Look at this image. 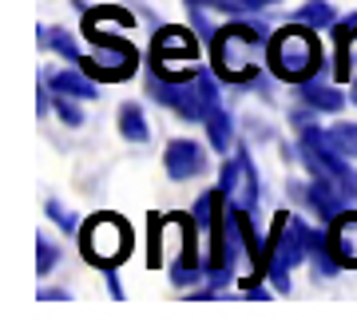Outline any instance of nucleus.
Here are the masks:
<instances>
[{
	"label": "nucleus",
	"mask_w": 357,
	"mask_h": 333,
	"mask_svg": "<svg viewBox=\"0 0 357 333\" xmlns=\"http://www.w3.org/2000/svg\"><path fill=\"white\" fill-rule=\"evenodd\" d=\"M318 28H282L278 36L270 40L266 48V64L278 79H290V84H302V79L318 76L321 68V48H318Z\"/></svg>",
	"instance_id": "1"
},
{
	"label": "nucleus",
	"mask_w": 357,
	"mask_h": 333,
	"mask_svg": "<svg viewBox=\"0 0 357 333\" xmlns=\"http://www.w3.org/2000/svg\"><path fill=\"white\" fill-rule=\"evenodd\" d=\"M262 40H266V24H230L218 28L215 44V64L222 79H246L255 76V60L262 56Z\"/></svg>",
	"instance_id": "2"
},
{
	"label": "nucleus",
	"mask_w": 357,
	"mask_h": 333,
	"mask_svg": "<svg viewBox=\"0 0 357 333\" xmlns=\"http://www.w3.org/2000/svg\"><path fill=\"white\" fill-rule=\"evenodd\" d=\"M278 234L270 238V258H266V274L270 282H274V290L278 294H286L290 290V266H298L302 258L310 254V226L302 222V218H290V215H278Z\"/></svg>",
	"instance_id": "3"
},
{
	"label": "nucleus",
	"mask_w": 357,
	"mask_h": 333,
	"mask_svg": "<svg viewBox=\"0 0 357 333\" xmlns=\"http://www.w3.org/2000/svg\"><path fill=\"white\" fill-rule=\"evenodd\" d=\"M131 250V231H128V222L123 218H115V215H96L84 226V254L96 262V266H115L119 258Z\"/></svg>",
	"instance_id": "4"
},
{
	"label": "nucleus",
	"mask_w": 357,
	"mask_h": 333,
	"mask_svg": "<svg viewBox=\"0 0 357 333\" xmlns=\"http://www.w3.org/2000/svg\"><path fill=\"white\" fill-rule=\"evenodd\" d=\"M218 191L227 194V203L234 206V210H255V203H258V171H255V163H250V151H246V147H238V155L222 163Z\"/></svg>",
	"instance_id": "5"
},
{
	"label": "nucleus",
	"mask_w": 357,
	"mask_h": 333,
	"mask_svg": "<svg viewBox=\"0 0 357 333\" xmlns=\"http://www.w3.org/2000/svg\"><path fill=\"white\" fill-rule=\"evenodd\" d=\"M135 48H131L128 40H103L100 52L96 56H84L79 64L88 72L91 79H128L135 72Z\"/></svg>",
	"instance_id": "6"
},
{
	"label": "nucleus",
	"mask_w": 357,
	"mask_h": 333,
	"mask_svg": "<svg viewBox=\"0 0 357 333\" xmlns=\"http://www.w3.org/2000/svg\"><path fill=\"white\" fill-rule=\"evenodd\" d=\"M163 166L175 183H187L206 171V151L195 139H171L163 151Z\"/></svg>",
	"instance_id": "7"
},
{
	"label": "nucleus",
	"mask_w": 357,
	"mask_h": 333,
	"mask_svg": "<svg viewBox=\"0 0 357 333\" xmlns=\"http://www.w3.org/2000/svg\"><path fill=\"white\" fill-rule=\"evenodd\" d=\"M294 95L306 103V107H314V111H326V116H333V111H342V103H345V95H342V88H333V84H326L321 76H310V79H302V84H294Z\"/></svg>",
	"instance_id": "8"
},
{
	"label": "nucleus",
	"mask_w": 357,
	"mask_h": 333,
	"mask_svg": "<svg viewBox=\"0 0 357 333\" xmlns=\"http://www.w3.org/2000/svg\"><path fill=\"white\" fill-rule=\"evenodd\" d=\"M44 76H48V88L56 95H72V100H96L100 95L96 84L88 79V72H76V68H48Z\"/></svg>",
	"instance_id": "9"
},
{
	"label": "nucleus",
	"mask_w": 357,
	"mask_h": 333,
	"mask_svg": "<svg viewBox=\"0 0 357 333\" xmlns=\"http://www.w3.org/2000/svg\"><path fill=\"white\" fill-rule=\"evenodd\" d=\"M175 56H195V40H191V32H183V28H163V32L155 36V64L163 68L167 60H175Z\"/></svg>",
	"instance_id": "10"
},
{
	"label": "nucleus",
	"mask_w": 357,
	"mask_h": 333,
	"mask_svg": "<svg viewBox=\"0 0 357 333\" xmlns=\"http://www.w3.org/2000/svg\"><path fill=\"white\" fill-rule=\"evenodd\" d=\"M203 127H206V135H211V147H215L218 155H230V131H234V127H230V111L222 107V100L211 103Z\"/></svg>",
	"instance_id": "11"
},
{
	"label": "nucleus",
	"mask_w": 357,
	"mask_h": 333,
	"mask_svg": "<svg viewBox=\"0 0 357 333\" xmlns=\"http://www.w3.org/2000/svg\"><path fill=\"white\" fill-rule=\"evenodd\" d=\"M119 135L131 143L151 139V127H147V116H143L139 103H119Z\"/></svg>",
	"instance_id": "12"
},
{
	"label": "nucleus",
	"mask_w": 357,
	"mask_h": 333,
	"mask_svg": "<svg viewBox=\"0 0 357 333\" xmlns=\"http://www.w3.org/2000/svg\"><path fill=\"white\" fill-rule=\"evenodd\" d=\"M294 20H298V24L318 28V32H326V28L337 24V8H333L330 0H306V4L294 13Z\"/></svg>",
	"instance_id": "13"
},
{
	"label": "nucleus",
	"mask_w": 357,
	"mask_h": 333,
	"mask_svg": "<svg viewBox=\"0 0 357 333\" xmlns=\"http://www.w3.org/2000/svg\"><path fill=\"white\" fill-rule=\"evenodd\" d=\"M36 36H40V44H44V48L60 52V56H64V60H72V64H79V60H84L79 44L72 40V32H64V28H40Z\"/></svg>",
	"instance_id": "14"
},
{
	"label": "nucleus",
	"mask_w": 357,
	"mask_h": 333,
	"mask_svg": "<svg viewBox=\"0 0 357 333\" xmlns=\"http://www.w3.org/2000/svg\"><path fill=\"white\" fill-rule=\"evenodd\" d=\"M56 262H60L56 242H52L48 234H40V238H36V274H40V278H44V274H52V270H56Z\"/></svg>",
	"instance_id": "15"
},
{
	"label": "nucleus",
	"mask_w": 357,
	"mask_h": 333,
	"mask_svg": "<svg viewBox=\"0 0 357 333\" xmlns=\"http://www.w3.org/2000/svg\"><path fill=\"white\" fill-rule=\"evenodd\" d=\"M44 215H48L64 234H76V231H79V218L72 215V210H64V206L56 203V199H48V203H44Z\"/></svg>",
	"instance_id": "16"
},
{
	"label": "nucleus",
	"mask_w": 357,
	"mask_h": 333,
	"mask_svg": "<svg viewBox=\"0 0 357 333\" xmlns=\"http://www.w3.org/2000/svg\"><path fill=\"white\" fill-rule=\"evenodd\" d=\"M191 8H218V13H227V16H246V13H255L246 0H187Z\"/></svg>",
	"instance_id": "17"
},
{
	"label": "nucleus",
	"mask_w": 357,
	"mask_h": 333,
	"mask_svg": "<svg viewBox=\"0 0 357 333\" xmlns=\"http://www.w3.org/2000/svg\"><path fill=\"white\" fill-rule=\"evenodd\" d=\"M330 135H333V143H337L349 159H357V123H333Z\"/></svg>",
	"instance_id": "18"
},
{
	"label": "nucleus",
	"mask_w": 357,
	"mask_h": 333,
	"mask_svg": "<svg viewBox=\"0 0 357 333\" xmlns=\"http://www.w3.org/2000/svg\"><path fill=\"white\" fill-rule=\"evenodd\" d=\"M52 107H56V116L64 119L68 127H79V123H84V111H79V107H72V95H56V103H52Z\"/></svg>",
	"instance_id": "19"
},
{
	"label": "nucleus",
	"mask_w": 357,
	"mask_h": 333,
	"mask_svg": "<svg viewBox=\"0 0 357 333\" xmlns=\"http://www.w3.org/2000/svg\"><path fill=\"white\" fill-rule=\"evenodd\" d=\"M203 270H206V266H199V270L175 266V270H171V282H175V286H191V282H199V278H203Z\"/></svg>",
	"instance_id": "20"
},
{
	"label": "nucleus",
	"mask_w": 357,
	"mask_h": 333,
	"mask_svg": "<svg viewBox=\"0 0 357 333\" xmlns=\"http://www.w3.org/2000/svg\"><path fill=\"white\" fill-rule=\"evenodd\" d=\"M103 282H107L112 297H123V286H119V274H115V266H103Z\"/></svg>",
	"instance_id": "21"
},
{
	"label": "nucleus",
	"mask_w": 357,
	"mask_h": 333,
	"mask_svg": "<svg viewBox=\"0 0 357 333\" xmlns=\"http://www.w3.org/2000/svg\"><path fill=\"white\" fill-rule=\"evenodd\" d=\"M40 297H44V302H64V297H72V294H68V290H40Z\"/></svg>",
	"instance_id": "22"
},
{
	"label": "nucleus",
	"mask_w": 357,
	"mask_h": 333,
	"mask_svg": "<svg viewBox=\"0 0 357 333\" xmlns=\"http://www.w3.org/2000/svg\"><path fill=\"white\" fill-rule=\"evenodd\" d=\"M246 4H250V8H255V13H262V8H266V4H278V0H246Z\"/></svg>",
	"instance_id": "23"
},
{
	"label": "nucleus",
	"mask_w": 357,
	"mask_h": 333,
	"mask_svg": "<svg viewBox=\"0 0 357 333\" xmlns=\"http://www.w3.org/2000/svg\"><path fill=\"white\" fill-rule=\"evenodd\" d=\"M349 100H354V103H357V79H354V88H349Z\"/></svg>",
	"instance_id": "24"
}]
</instances>
